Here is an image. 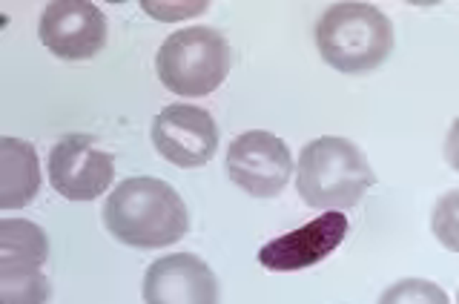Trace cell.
I'll return each mask as SVG.
<instances>
[{"label": "cell", "mask_w": 459, "mask_h": 304, "mask_svg": "<svg viewBox=\"0 0 459 304\" xmlns=\"http://www.w3.org/2000/svg\"><path fill=\"white\" fill-rule=\"evenodd\" d=\"M104 224L126 248L158 250L186 236L190 215L176 187L152 176H138L121 181L107 195Z\"/></svg>", "instance_id": "6da1fadb"}, {"label": "cell", "mask_w": 459, "mask_h": 304, "mask_svg": "<svg viewBox=\"0 0 459 304\" xmlns=\"http://www.w3.org/2000/svg\"><path fill=\"white\" fill-rule=\"evenodd\" d=\"M377 184V172L353 141L322 135L299 152L296 190L313 210H351Z\"/></svg>", "instance_id": "7a4b0ae2"}, {"label": "cell", "mask_w": 459, "mask_h": 304, "mask_svg": "<svg viewBox=\"0 0 459 304\" xmlns=\"http://www.w3.org/2000/svg\"><path fill=\"white\" fill-rule=\"evenodd\" d=\"M316 47L342 75H365L391 57L394 26L370 4H333L316 23Z\"/></svg>", "instance_id": "3957f363"}, {"label": "cell", "mask_w": 459, "mask_h": 304, "mask_svg": "<svg viewBox=\"0 0 459 304\" xmlns=\"http://www.w3.org/2000/svg\"><path fill=\"white\" fill-rule=\"evenodd\" d=\"M233 49L221 32L210 26L176 29L155 55V72L172 95L204 98L230 75Z\"/></svg>", "instance_id": "277c9868"}, {"label": "cell", "mask_w": 459, "mask_h": 304, "mask_svg": "<svg viewBox=\"0 0 459 304\" xmlns=\"http://www.w3.org/2000/svg\"><path fill=\"white\" fill-rule=\"evenodd\" d=\"M47 233L26 219L0 221V304H49Z\"/></svg>", "instance_id": "5b68a950"}, {"label": "cell", "mask_w": 459, "mask_h": 304, "mask_svg": "<svg viewBox=\"0 0 459 304\" xmlns=\"http://www.w3.org/2000/svg\"><path fill=\"white\" fill-rule=\"evenodd\" d=\"M227 178L253 198H276L293 176V152L267 129H250L230 141Z\"/></svg>", "instance_id": "8992f818"}, {"label": "cell", "mask_w": 459, "mask_h": 304, "mask_svg": "<svg viewBox=\"0 0 459 304\" xmlns=\"http://www.w3.org/2000/svg\"><path fill=\"white\" fill-rule=\"evenodd\" d=\"M152 147L172 167H204L219 150V126L204 107L169 104L152 118Z\"/></svg>", "instance_id": "52a82bcc"}, {"label": "cell", "mask_w": 459, "mask_h": 304, "mask_svg": "<svg viewBox=\"0 0 459 304\" xmlns=\"http://www.w3.org/2000/svg\"><path fill=\"white\" fill-rule=\"evenodd\" d=\"M38 38L61 61H90L107 47V18L86 0H55L40 12Z\"/></svg>", "instance_id": "ba28073f"}, {"label": "cell", "mask_w": 459, "mask_h": 304, "mask_svg": "<svg viewBox=\"0 0 459 304\" xmlns=\"http://www.w3.org/2000/svg\"><path fill=\"white\" fill-rule=\"evenodd\" d=\"M49 184L69 201H95L112 184V155L95 150L92 135H64L49 152Z\"/></svg>", "instance_id": "9c48e42d"}, {"label": "cell", "mask_w": 459, "mask_h": 304, "mask_svg": "<svg viewBox=\"0 0 459 304\" xmlns=\"http://www.w3.org/2000/svg\"><path fill=\"white\" fill-rule=\"evenodd\" d=\"M348 215L339 210L322 213L310 224L293 230V233L276 236L258 250V265L273 273H293L325 262L348 236Z\"/></svg>", "instance_id": "30bf717a"}, {"label": "cell", "mask_w": 459, "mask_h": 304, "mask_svg": "<svg viewBox=\"0 0 459 304\" xmlns=\"http://www.w3.org/2000/svg\"><path fill=\"white\" fill-rule=\"evenodd\" d=\"M143 304H219V279L193 253H169L143 273Z\"/></svg>", "instance_id": "8fae6325"}, {"label": "cell", "mask_w": 459, "mask_h": 304, "mask_svg": "<svg viewBox=\"0 0 459 304\" xmlns=\"http://www.w3.org/2000/svg\"><path fill=\"white\" fill-rule=\"evenodd\" d=\"M40 190L38 152L29 141L0 138V210H21L32 204Z\"/></svg>", "instance_id": "7c38bea8"}, {"label": "cell", "mask_w": 459, "mask_h": 304, "mask_svg": "<svg viewBox=\"0 0 459 304\" xmlns=\"http://www.w3.org/2000/svg\"><path fill=\"white\" fill-rule=\"evenodd\" d=\"M379 304H451L448 293L437 282L428 279H402L382 293Z\"/></svg>", "instance_id": "4fadbf2b"}, {"label": "cell", "mask_w": 459, "mask_h": 304, "mask_svg": "<svg viewBox=\"0 0 459 304\" xmlns=\"http://www.w3.org/2000/svg\"><path fill=\"white\" fill-rule=\"evenodd\" d=\"M430 230L445 250L459 253V190L445 193L434 213H430Z\"/></svg>", "instance_id": "5bb4252c"}, {"label": "cell", "mask_w": 459, "mask_h": 304, "mask_svg": "<svg viewBox=\"0 0 459 304\" xmlns=\"http://www.w3.org/2000/svg\"><path fill=\"white\" fill-rule=\"evenodd\" d=\"M445 161H448L451 169L459 172V118L451 124L448 135H445Z\"/></svg>", "instance_id": "9a60e30c"}, {"label": "cell", "mask_w": 459, "mask_h": 304, "mask_svg": "<svg viewBox=\"0 0 459 304\" xmlns=\"http://www.w3.org/2000/svg\"><path fill=\"white\" fill-rule=\"evenodd\" d=\"M456 304H459V287H456Z\"/></svg>", "instance_id": "2e32d148"}]
</instances>
